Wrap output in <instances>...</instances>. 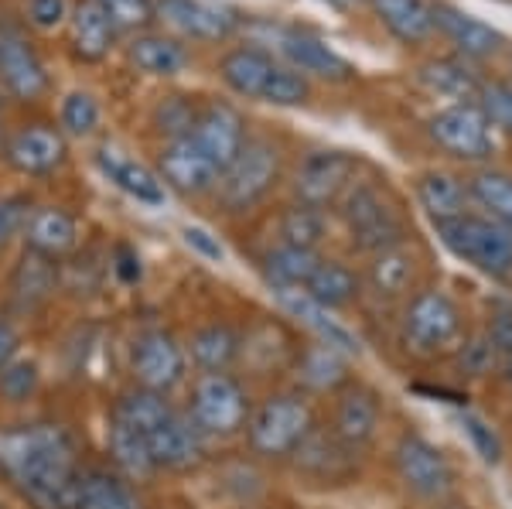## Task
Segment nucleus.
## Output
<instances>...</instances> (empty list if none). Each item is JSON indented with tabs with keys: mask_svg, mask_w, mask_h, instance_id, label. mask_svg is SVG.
I'll return each instance as SVG.
<instances>
[{
	"mask_svg": "<svg viewBox=\"0 0 512 509\" xmlns=\"http://www.w3.org/2000/svg\"><path fill=\"white\" fill-rule=\"evenodd\" d=\"M0 472L35 509H76L79 445L65 424L35 421L0 431Z\"/></svg>",
	"mask_w": 512,
	"mask_h": 509,
	"instance_id": "f257e3e1",
	"label": "nucleus"
},
{
	"mask_svg": "<svg viewBox=\"0 0 512 509\" xmlns=\"http://www.w3.org/2000/svg\"><path fill=\"white\" fill-rule=\"evenodd\" d=\"M315 428L311 404L301 393H270L260 407L250 410L246 421V445L256 458H291L297 445Z\"/></svg>",
	"mask_w": 512,
	"mask_h": 509,
	"instance_id": "f03ea898",
	"label": "nucleus"
},
{
	"mask_svg": "<svg viewBox=\"0 0 512 509\" xmlns=\"http://www.w3.org/2000/svg\"><path fill=\"white\" fill-rule=\"evenodd\" d=\"M434 229L454 257L472 264L475 270L495 277V281H506L512 274V229H506L502 223H495L489 216L465 212V216L434 223Z\"/></svg>",
	"mask_w": 512,
	"mask_h": 509,
	"instance_id": "7ed1b4c3",
	"label": "nucleus"
},
{
	"mask_svg": "<svg viewBox=\"0 0 512 509\" xmlns=\"http://www.w3.org/2000/svg\"><path fill=\"white\" fill-rule=\"evenodd\" d=\"M338 216H342L349 240L355 250L379 253L390 250L396 243H407V229H403L400 212L386 199V192L373 182H352L338 199Z\"/></svg>",
	"mask_w": 512,
	"mask_h": 509,
	"instance_id": "20e7f679",
	"label": "nucleus"
},
{
	"mask_svg": "<svg viewBox=\"0 0 512 509\" xmlns=\"http://www.w3.org/2000/svg\"><path fill=\"white\" fill-rule=\"evenodd\" d=\"M250 393L233 373H202L192 383L188 421L202 438H233L250 421Z\"/></svg>",
	"mask_w": 512,
	"mask_h": 509,
	"instance_id": "39448f33",
	"label": "nucleus"
},
{
	"mask_svg": "<svg viewBox=\"0 0 512 509\" xmlns=\"http://www.w3.org/2000/svg\"><path fill=\"white\" fill-rule=\"evenodd\" d=\"M461 328H465V318H461L458 305H454L448 294L417 291L410 298V305L403 308L400 335H403V346L414 352V356L434 359L458 346Z\"/></svg>",
	"mask_w": 512,
	"mask_h": 509,
	"instance_id": "423d86ee",
	"label": "nucleus"
},
{
	"mask_svg": "<svg viewBox=\"0 0 512 509\" xmlns=\"http://www.w3.org/2000/svg\"><path fill=\"white\" fill-rule=\"evenodd\" d=\"M280 178V151L270 137H250L239 158L222 171L216 199L226 212H246L270 195Z\"/></svg>",
	"mask_w": 512,
	"mask_h": 509,
	"instance_id": "0eeeda50",
	"label": "nucleus"
},
{
	"mask_svg": "<svg viewBox=\"0 0 512 509\" xmlns=\"http://www.w3.org/2000/svg\"><path fill=\"white\" fill-rule=\"evenodd\" d=\"M188 373V352L185 346L164 328H147L137 335L134 349H130V376H134V387L164 393L185 383Z\"/></svg>",
	"mask_w": 512,
	"mask_h": 509,
	"instance_id": "6e6552de",
	"label": "nucleus"
},
{
	"mask_svg": "<svg viewBox=\"0 0 512 509\" xmlns=\"http://www.w3.org/2000/svg\"><path fill=\"white\" fill-rule=\"evenodd\" d=\"M260 31L267 35V45L301 76H318L325 82H349L355 76L352 62L311 31L287 28V24H263Z\"/></svg>",
	"mask_w": 512,
	"mask_h": 509,
	"instance_id": "1a4fd4ad",
	"label": "nucleus"
},
{
	"mask_svg": "<svg viewBox=\"0 0 512 509\" xmlns=\"http://www.w3.org/2000/svg\"><path fill=\"white\" fill-rule=\"evenodd\" d=\"M427 134L444 154L458 161H489L495 151L492 123L478 103H454L427 120Z\"/></svg>",
	"mask_w": 512,
	"mask_h": 509,
	"instance_id": "9d476101",
	"label": "nucleus"
},
{
	"mask_svg": "<svg viewBox=\"0 0 512 509\" xmlns=\"http://www.w3.org/2000/svg\"><path fill=\"white\" fill-rule=\"evenodd\" d=\"M0 158L24 178H52L69 158V144H65L62 130L52 127V123H21L4 141Z\"/></svg>",
	"mask_w": 512,
	"mask_h": 509,
	"instance_id": "9b49d317",
	"label": "nucleus"
},
{
	"mask_svg": "<svg viewBox=\"0 0 512 509\" xmlns=\"http://www.w3.org/2000/svg\"><path fill=\"white\" fill-rule=\"evenodd\" d=\"M400 482L420 499H444L454 486V469L448 458L420 434H403L393 451Z\"/></svg>",
	"mask_w": 512,
	"mask_h": 509,
	"instance_id": "f8f14e48",
	"label": "nucleus"
},
{
	"mask_svg": "<svg viewBox=\"0 0 512 509\" xmlns=\"http://www.w3.org/2000/svg\"><path fill=\"white\" fill-rule=\"evenodd\" d=\"M154 21L195 41H222L243 24L233 7L216 0H154Z\"/></svg>",
	"mask_w": 512,
	"mask_h": 509,
	"instance_id": "ddd939ff",
	"label": "nucleus"
},
{
	"mask_svg": "<svg viewBox=\"0 0 512 509\" xmlns=\"http://www.w3.org/2000/svg\"><path fill=\"white\" fill-rule=\"evenodd\" d=\"M188 137H192V144L205 154V158L216 164L219 178H222V171L239 158V151L246 147V141H250L243 113H239L233 103H222V100L202 103L198 120Z\"/></svg>",
	"mask_w": 512,
	"mask_h": 509,
	"instance_id": "4468645a",
	"label": "nucleus"
},
{
	"mask_svg": "<svg viewBox=\"0 0 512 509\" xmlns=\"http://www.w3.org/2000/svg\"><path fill=\"white\" fill-rule=\"evenodd\" d=\"M0 82L21 103H35L48 93L45 62L18 24H0Z\"/></svg>",
	"mask_w": 512,
	"mask_h": 509,
	"instance_id": "2eb2a0df",
	"label": "nucleus"
},
{
	"mask_svg": "<svg viewBox=\"0 0 512 509\" xmlns=\"http://www.w3.org/2000/svg\"><path fill=\"white\" fill-rule=\"evenodd\" d=\"M355 175V158L345 151H315L301 161L294 175V195L297 202L315 205V209H325L342 199V192L352 185Z\"/></svg>",
	"mask_w": 512,
	"mask_h": 509,
	"instance_id": "dca6fc26",
	"label": "nucleus"
},
{
	"mask_svg": "<svg viewBox=\"0 0 512 509\" xmlns=\"http://www.w3.org/2000/svg\"><path fill=\"white\" fill-rule=\"evenodd\" d=\"M158 178L164 188L195 199V195H209L219 185V168L205 158L202 151L192 144V137H178L168 141L158 154Z\"/></svg>",
	"mask_w": 512,
	"mask_h": 509,
	"instance_id": "f3484780",
	"label": "nucleus"
},
{
	"mask_svg": "<svg viewBox=\"0 0 512 509\" xmlns=\"http://www.w3.org/2000/svg\"><path fill=\"white\" fill-rule=\"evenodd\" d=\"M140 438L151 448V458H154V465H158V472L161 469L188 472V469H195L205 455V438L181 410H171L164 421H158L147 434H140Z\"/></svg>",
	"mask_w": 512,
	"mask_h": 509,
	"instance_id": "a211bd4d",
	"label": "nucleus"
},
{
	"mask_svg": "<svg viewBox=\"0 0 512 509\" xmlns=\"http://www.w3.org/2000/svg\"><path fill=\"white\" fill-rule=\"evenodd\" d=\"M379 421H383V407H379V397L369 387H362V383H345V387L335 393L332 431L342 445H349L355 451V455L373 445Z\"/></svg>",
	"mask_w": 512,
	"mask_h": 509,
	"instance_id": "6ab92c4d",
	"label": "nucleus"
},
{
	"mask_svg": "<svg viewBox=\"0 0 512 509\" xmlns=\"http://www.w3.org/2000/svg\"><path fill=\"white\" fill-rule=\"evenodd\" d=\"M96 168L106 182H113L123 195H130V199L140 202V205L158 209V205H164V199H168V188H164V182L158 178V171H151L147 164L130 158L120 144H110V141L99 144Z\"/></svg>",
	"mask_w": 512,
	"mask_h": 509,
	"instance_id": "aec40b11",
	"label": "nucleus"
},
{
	"mask_svg": "<svg viewBox=\"0 0 512 509\" xmlns=\"http://www.w3.org/2000/svg\"><path fill=\"white\" fill-rule=\"evenodd\" d=\"M274 294H277V305L284 308L297 325L308 328V332L315 335V342L332 346L335 352H342V356H359V339H355L352 328H345L325 305H318L304 287H280Z\"/></svg>",
	"mask_w": 512,
	"mask_h": 509,
	"instance_id": "412c9836",
	"label": "nucleus"
},
{
	"mask_svg": "<svg viewBox=\"0 0 512 509\" xmlns=\"http://www.w3.org/2000/svg\"><path fill=\"white\" fill-rule=\"evenodd\" d=\"M297 472H304L315 482H345L355 472V451L335 438L332 428H311L308 438L294 451Z\"/></svg>",
	"mask_w": 512,
	"mask_h": 509,
	"instance_id": "4be33fe9",
	"label": "nucleus"
},
{
	"mask_svg": "<svg viewBox=\"0 0 512 509\" xmlns=\"http://www.w3.org/2000/svg\"><path fill=\"white\" fill-rule=\"evenodd\" d=\"M277 69H280L277 55L260 45L233 48V52H226L219 59V79L226 82L236 96H243V100H260V103H263V96H267Z\"/></svg>",
	"mask_w": 512,
	"mask_h": 509,
	"instance_id": "5701e85b",
	"label": "nucleus"
},
{
	"mask_svg": "<svg viewBox=\"0 0 512 509\" xmlns=\"http://www.w3.org/2000/svg\"><path fill=\"white\" fill-rule=\"evenodd\" d=\"M434 31H441L458 48L461 59H492L506 48L502 31H495L492 24L478 21L451 4H434Z\"/></svg>",
	"mask_w": 512,
	"mask_h": 509,
	"instance_id": "b1692460",
	"label": "nucleus"
},
{
	"mask_svg": "<svg viewBox=\"0 0 512 509\" xmlns=\"http://www.w3.org/2000/svg\"><path fill=\"white\" fill-rule=\"evenodd\" d=\"M21 236L28 250L41 253V257L62 260L65 253L76 250L79 226H76V219H72V212H65L62 205H38V209H31Z\"/></svg>",
	"mask_w": 512,
	"mask_h": 509,
	"instance_id": "393cba45",
	"label": "nucleus"
},
{
	"mask_svg": "<svg viewBox=\"0 0 512 509\" xmlns=\"http://www.w3.org/2000/svg\"><path fill=\"white\" fill-rule=\"evenodd\" d=\"M117 28L96 0H79L69 11V48L79 62H103L110 55Z\"/></svg>",
	"mask_w": 512,
	"mask_h": 509,
	"instance_id": "a878e982",
	"label": "nucleus"
},
{
	"mask_svg": "<svg viewBox=\"0 0 512 509\" xmlns=\"http://www.w3.org/2000/svg\"><path fill=\"white\" fill-rule=\"evenodd\" d=\"M59 291V260L24 250L21 264L11 274V298L21 311H38Z\"/></svg>",
	"mask_w": 512,
	"mask_h": 509,
	"instance_id": "bb28decb",
	"label": "nucleus"
},
{
	"mask_svg": "<svg viewBox=\"0 0 512 509\" xmlns=\"http://www.w3.org/2000/svg\"><path fill=\"white\" fill-rule=\"evenodd\" d=\"M294 373L297 383L311 393H338L349 380V356L335 352L332 346H321V342H311V346L294 352Z\"/></svg>",
	"mask_w": 512,
	"mask_h": 509,
	"instance_id": "cd10ccee",
	"label": "nucleus"
},
{
	"mask_svg": "<svg viewBox=\"0 0 512 509\" xmlns=\"http://www.w3.org/2000/svg\"><path fill=\"white\" fill-rule=\"evenodd\" d=\"M185 352L202 373H229L236 366L239 352H243V335L226 322H212L192 332V342H188Z\"/></svg>",
	"mask_w": 512,
	"mask_h": 509,
	"instance_id": "c85d7f7f",
	"label": "nucleus"
},
{
	"mask_svg": "<svg viewBox=\"0 0 512 509\" xmlns=\"http://www.w3.org/2000/svg\"><path fill=\"white\" fill-rule=\"evenodd\" d=\"M369 4H373L379 24L403 45H417L434 35L431 0H369Z\"/></svg>",
	"mask_w": 512,
	"mask_h": 509,
	"instance_id": "c756f323",
	"label": "nucleus"
},
{
	"mask_svg": "<svg viewBox=\"0 0 512 509\" xmlns=\"http://www.w3.org/2000/svg\"><path fill=\"white\" fill-rule=\"evenodd\" d=\"M76 509H144L134 482L110 469H86L79 479Z\"/></svg>",
	"mask_w": 512,
	"mask_h": 509,
	"instance_id": "7c9ffc66",
	"label": "nucleus"
},
{
	"mask_svg": "<svg viewBox=\"0 0 512 509\" xmlns=\"http://www.w3.org/2000/svg\"><path fill=\"white\" fill-rule=\"evenodd\" d=\"M127 59L137 72L144 76H178L181 69L188 65V52L178 38L171 35H137L127 45Z\"/></svg>",
	"mask_w": 512,
	"mask_h": 509,
	"instance_id": "2f4dec72",
	"label": "nucleus"
},
{
	"mask_svg": "<svg viewBox=\"0 0 512 509\" xmlns=\"http://www.w3.org/2000/svg\"><path fill=\"white\" fill-rule=\"evenodd\" d=\"M417 199L431 223H444V219L465 216L472 195H468V185H461L448 171H427L417 178Z\"/></svg>",
	"mask_w": 512,
	"mask_h": 509,
	"instance_id": "473e14b6",
	"label": "nucleus"
},
{
	"mask_svg": "<svg viewBox=\"0 0 512 509\" xmlns=\"http://www.w3.org/2000/svg\"><path fill=\"white\" fill-rule=\"evenodd\" d=\"M417 79L424 82L431 93L448 96V100H478V89L482 79L475 76V69L468 65V59H431L417 69Z\"/></svg>",
	"mask_w": 512,
	"mask_h": 509,
	"instance_id": "72a5a7b5",
	"label": "nucleus"
},
{
	"mask_svg": "<svg viewBox=\"0 0 512 509\" xmlns=\"http://www.w3.org/2000/svg\"><path fill=\"white\" fill-rule=\"evenodd\" d=\"M106 451H110L117 472L123 475V479H130V482H144V479H151V475L158 472L147 441L140 438L134 428L113 421V417H110V431H106Z\"/></svg>",
	"mask_w": 512,
	"mask_h": 509,
	"instance_id": "f704fd0d",
	"label": "nucleus"
},
{
	"mask_svg": "<svg viewBox=\"0 0 512 509\" xmlns=\"http://www.w3.org/2000/svg\"><path fill=\"white\" fill-rule=\"evenodd\" d=\"M414 270H417L414 253L407 250V243H396L390 250L373 253L369 287H373V294H379V298H400L414 284Z\"/></svg>",
	"mask_w": 512,
	"mask_h": 509,
	"instance_id": "c9c22d12",
	"label": "nucleus"
},
{
	"mask_svg": "<svg viewBox=\"0 0 512 509\" xmlns=\"http://www.w3.org/2000/svg\"><path fill=\"white\" fill-rule=\"evenodd\" d=\"M304 291H308L318 305L335 311V308L352 305V301L359 298V277H355V270L349 264H342V260H321L315 267V274L308 277V284H304Z\"/></svg>",
	"mask_w": 512,
	"mask_h": 509,
	"instance_id": "e433bc0d",
	"label": "nucleus"
},
{
	"mask_svg": "<svg viewBox=\"0 0 512 509\" xmlns=\"http://www.w3.org/2000/svg\"><path fill=\"white\" fill-rule=\"evenodd\" d=\"M318 264V250H301V246L280 243L277 250H270L263 257V277H267V284L274 291H280V287H304Z\"/></svg>",
	"mask_w": 512,
	"mask_h": 509,
	"instance_id": "4c0bfd02",
	"label": "nucleus"
},
{
	"mask_svg": "<svg viewBox=\"0 0 512 509\" xmlns=\"http://www.w3.org/2000/svg\"><path fill=\"white\" fill-rule=\"evenodd\" d=\"M468 195L478 209H485V216L512 229V178L506 171H478V175L468 178Z\"/></svg>",
	"mask_w": 512,
	"mask_h": 509,
	"instance_id": "58836bf2",
	"label": "nucleus"
},
{
	"mask_svg": "<svg viewBox=\"0 0 512 509\" xmlns=\"http://www.w3.org/2000/svg\"><path fill=\"white\" fill-rule=\"evenodd\" d=\"M325 212L315 209V205L297 202L280 216V236H284L287 246H301V250H315V246L325 240Z\"/></svg>",
	"mask_w": 512,
	"mask_h": 509,
	"instance_id": "ea45409f",
	"label": "nucleus"
},
{
	"mask_svg": "<svg viewBox=\"0 0 512 509\" xmlns=\"http://www.w3.org/2000/svg\"><path fill=\"white\" fill-rule=\"evenodd\" d=\"M198 110H202V103H195V96H164V100L154 106L151 120L154 127L161 130L168 141H178V137H188L198 120Z\"/></svg>",
	"mask_w": 512,
	"mask_h": 509,
	"instance_id": "a19ab883",
	"label": "nucleus"
},
{
	"mask_svg": "<svg viewBox=\"0 0 512 509\" xmlns=\"http://www.w3.org/2000/svg\"><path fill=\"white\" fill-rule=\"evenodd\" d=\"M59 123L65 134L72 137H89L93 130L99 127V103L93 93H69L62 100V110H59Z\"/></svg>",
	"mask_w": 512,
	"mask_h": 509,
	"instance_id": "79ce46f5",
	"label": "nucleus"
},
{
	"mask_svg": "<svg viewBox=\"0 0 512 509\" xmlns=\"http://www.w3.org/2000/svg\"><path fill=\"white\" fill-rule=\"evenodd\" d=\"M41 376L38 366L28 363V359H11L4 369H0V397L11 400V404H24L28 397H35Z\"/></svg>",
	"mask_w": 512,
	"mask_h": 509,
	"instance_id": "37998d69",
	"label": "nucleus"
},
{
	"mask_svg": "<svg viewBox=\"0 0 512 509\" xmlns=\"http://www.w3.org/2000/svg\"><path fill=\"white\" fill-rule=\"evenodd\" d=\"M117 31H144L154 21V0H96Z\"/></svg>",
	"mask_w": 512,
	"mask_h": 509,
	"instance_id": "c03bdc74",
	"label": "nucleus"
},
{
	"mask_svg": "<svg viewBox=\"0 0 512 509\" xmlns=\"http://www.w3.org/2000/svg\"><path fill=\"white\" fill-rule=\"evenodd\" d=\"M478 110L485 113V120L492 127L512 134V86L509 82H482L478 89Z\"/></svg>",
	"mask_w": 512,
	"mask_h": 509,
	"instance_id": "a18cd8bd",
	"label": "nucleus"
},
{
	"mask_svg": "<svg viewBox=\"0 0 512 509\" xmlns=\"http://www.w3.org/2000/svg\"><path fill=\"white\" fill-rule=\"evenodd\" d=\"M31 216L28 195H0V250L24 233V223Z\"/></svg>",
	"mask_w": 512,
	"mask_h": 509,
	"instance_id": "49530a36",
	"label": "nucleus"
},
{
	"mask_svg": "<svg viewBox=\"0 0 512 509\" xmlns=\"http://www.w3.org/2000/svg\"><path fill=\"white\" fill-rule=\"evenodd\" d=\"M461 431L472 438V445L475 451L482 455V462H489V465H499V458H502V445H499V438H495V431L489 428V424L482 421V417H475V414H461Z\"/></svg>",
	"mask_w": 512,
	"mask_h": 509,
	"instance_id": "de8ad7c7",
	"label": "nucleus"
},
{
	"mask_svg": "<svg viewBox=\"0 0 512 509\" xmlns=\"http://www.w3.org/2000/svg\"><path fill=\"white\" fill-rule=\"evenodd\" d=\"M28 21L41 31L59 28L69 21V0H28Z\"/></svg>",
	"mask_w": 512,
	"mask_h": 509,
	"instance_id": "09e8293b",
	"label": "nucleus"
},
{
	"mask_svg": "<svg viewBox=\"0 0 512 509\" xmlns=\"http://www.w3.org/2000/svg\"><path fill=\"white\" fill-rule=\"evenodd\" d=\"M181 236H185V243L192 246L198 257L212 260V264H219V260L226 257V250H222L219 236H212L209 229H202V226H185V229H181Z\"/></svg>",
	"mask_w": 512,
	"mask_h": 509,
	"instance_id": "8fccbe9b",
	"label": "nucleus"
},
{
	"mask_svg": "<svg viewBox=\"0 0 512 509\" xmlns=\"http://www.w3.org/2000/svg\"><path fill=\"white\" fill-rule=\"evenodd\" d=\"M113 274H117L123 284H137L140 281L144 267H140V253L134 250V246L120 243L117 250H113Z\"/></svg>",
	"mask_w": 512,
	"mask_h": 509,
	"instance_id": "3c124183",
	"label": "nucleus"
},
{
	"mask_svg": "<svg viewBox=\"0 0 512 509\" xmlns=\"http://www.w3.org/2000/svg\"><path fill=\"white\" fill-rule=\"evenodd\" d=\"M11 359H14V332L7 322H0V369L11 363Z\"/></svg>",
	"mask_w": 512,
	"mask_h": 509,
	"instance_id": "603ef678",
	"label": "nucleus"
},
{
	"mask_svg": "<svg viewBox=\"0 0 512 509\" xmlns=\"http://www.w3.org/2000/svg\"><path fill=\"white\" fill-rule=\"evenodd\" d=\"M321 4L335 7V11H352L355 4H362V0H321Z\"/></svg>",
	"mask_w": 512,
	"mask_h": 509,
	"instance_id": "864d4df0",
	"label": "nucleus"
},
{
	"mask_svg": "<svg viewBox=\"0 0 512 509\" xmlns=\"http://www.w3.org/2000/svg\"><path fill=\"white\" fill-rule=\"evenodd\" d=\"M502 369H506V380L512 383V352H506V359H502Z\"/></svg>",
	"mask_w": 512,
	"mask_h": 509,
	"instance_id": "5fc2aeb1",
	"label": "nucleus"
},
{
	"mask_svg": "<svg viewBox=\"0 0 512 509\" xmlns=\"http://www.w3.org/2000/svg\"><path fill=\"white\" fill-rule=\"evenodd\" d=\"M0 151H4V141H0Z\"/></svg>",
	"mask_w": 512,
	"mask_h": 509,
	"instance_id": "6e6d98bb",
	"label": "nucleus"
}]
</instances>
